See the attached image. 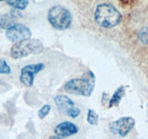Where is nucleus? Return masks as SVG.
Returning <instances> with one entry per match:
<instances>
[{
  "instance_id": "nucleus-1",
  "label": "nucleus",
  "mask_w": 148,
  "mask_h": 139,
  "mask_svg": "<svg viewBox=\"0 0 148 139\" xmlns=\"http://www.w3.org/2000/svg\"><path fill=\"white\" fill-rule=\"evenodd\" d=\"M95 86V75L92 70H88L82 78H72L64 85V89L69 94L90 97Z\"/></svg>"
},
{
  "instance_id": "nucleus-2",
  "label": "nucleus",
  "mask_w": 148,
  "mask_h": 139,
  "mask_svg": "<svg viewBox=\"0 0 148 139\" xmlns=\"http://www.w3.org/2000/svg\"><path fill=\"white\" fill-rule=\"evenodd\" d=\"M94 18L101 28L111 29L122 21V14L114 5L108 3L98 4L95 9Z\"/></svg>"
},
{
  "instance_id": "nucleus-3",
  "label": "nucleus",
  "mask_w": 148,
  "mask_h": 139,
  "mask_svg": "<svg viewBox=\"0 0 148 139\" xmlns=\"http://www.w3.org/2000/svg\"><path fill=\"white\" fill-rule=\"evenodd\" d=\"M44 46L39 39H27L14 43L10 49V54L14 59H21L30 55L43 53Z\"/></svg>"
},
{
  "instance_id": "nucleus-4",
  "label": "nucleus",
  "mask_w": 148,
  "mask_h": 139,
  "mask_svg": "<svg viewBox=\"0 0 148 139\" xmlns=\"http://www.w3.org/2000/svg\"><path fill=\"white\" fill-rule=\"evenodd\" d=\"M47 18L51 25L58 30H66L72 23L70 12L61 5H55L50 8L48 12Z\"/></svg>"
},
{
  "instance_id": "nucleus-5",
  "label": "nucleus",
  "mask_w": 148,
  "mask_h": 139,
  "mask_svg": "<svg viewBox=\"0 0 148 139\" xmlns=\"http://www.w3.org/2000/svg\"><path fill=\"white\" fill-rule=\"evenodd\" d=\"M136 122L133 117H121L113 121L108 125L109 130L113 134L119 135L122 138H125L134 129Z\"/></svg>"
},
{
  "instance_id": "nucleus-6",
  "label": "nucleus",
  "mask_w": 148,
  "mask_h": 139,
  "mask_svg": "<svg viewBox=\"0 0 148 139\" xmlns=\"http://www.w3.org/2000/svg\"><path fill=\"white\" fill-rule=\"evenodd\" d=\"M45 68V65L42 62L30 64L23 67L20 71V81L24 86L30 88L34 84L36 75Z\"/></svg>"
},
{
  "instance_id": "nucleus-7",
  "label": "nucleus",
  "mask_w": 148,
  "mask_h": 139,
  "mask_svg": "<svg viewBox=\"0 0 148 139\" xmlns=\"http://www.w3.org/2000/svg\"><path fill=\"white\" fill-rule=\"evenodd\" d=\"M7 39L12 43H14L25 39L32 37V31L28 27L20 23H15L12 27L6 30Z\"/></svg>"
},
{
  "instance_id": "nucleus-8",
  "label": "nucleus",
  "mask_w": 148,
  "mask_h": 139,
  "mask_svg": "<svg viewBox=\"0 0 148 139\" xmlns=\"http://www.w3.org/2000/svg\"><path fill=\"white\" fill-rule=\"evenodd\" d=\"M79 132L77 126L70 121H64L59 123L54 128V133L61 138H68L76 135Z\"/></svg>"
},
{
  "instance_id": "nucleus-9",
  "label": "nucleus",
  "mask_w": 148,
  "mask_h": 139,
  "mask_svg": "<svg viewBox=\"0 0 148 139\" xmlns=\"http://www.w3.org/2000/svg\"><path fill=\"white\" fill-rule=\"evenodd\" d=\"M53 101L58 109L62 112H64L65 114L69 109L75 107V102L68 96L64 94H59L53 98Z\"/></svg>"
},
{
  "instance_id": "nucleus-10",
  "label": "nucleus",
  "mask_w": 148,
  "mask_h": 139,
  "mask_svg": "<svg viewBox=\"0 0 148 139\" xmlns=\"http://www.w3.org/2000/svg\"><path fill=\"white\" fill-rule=\"evenodd\" d=\"M127 87L128 86L127 85H121L114 91L108 103V108L111 109L113 107H116L119 105L122 98L125 96Z\"/></svg>"
},
{
  "instance_id": "nucleus-11",
  "label": "nucleus",
  "mask_w": 148,
  "mask_h": 139,
  "mask_svg": "<svg viewBox=\"0 0 148 139\" xmlns=\"http://www.w3.org/2000/svg\"><path fill=\"white\" fill-rule=\"evenodd\" d=\"M11 14H0V28L7 30L15 24V20Z\"/></svg>"
},
{
  "instance_id": "nucleus-12",
  "label": "nucleus",
  "mask_w": 148,
  "mask_h": 139,
  "mask_svg": "<svg viewBox=\"0 0 148 139\" xmlns=\"http://www.w3.org/2000/svg\"><path fill=\"white\" fill-rule=\"evenodd\" d=\"M7 3L12 8L19 10H24L28 6V0H6Z\"/></svg>"
},
{
  "instance_id": "nucleus-13",
  "label": "nucleus",
  "mask_w": 148,
  "mask_h": 139,
  "mask_svg": "<svg viewBox=\"0 0 148 139\" xmlns=\"http://www.w3.org/2000/svg\"><path fill=\"white\" fill-rule=\"evenodd\" d=\"M98 120H99V115L98 113L94 109H89L87 112V122L90 125L95 126L98 124Z\"/></svg>"
},
{
  "instance_id": "nucleus-14",
  "label": "nucleus",
  "mask_w": 148,
  "mask_h": 139,
  "mask_svg": "<svg viewBox=\"0 0 148 139\" xmlns=\"http://www.w3.org/2000/svg\"><path fill=\"white\" fill-rule=\"evenodd\" d=\"M139 41L145 45H148V27L143 28L137 36Z\"/></svg>"
},
{
  "instance_id": "nucleus-15",
  "label": "nucleus",
  "mask_w": 148,
  "mask_h": 139,
  "mask_svg": "<svg viewBox=\"0 0 148 139\" xmlns=\"http://www.w3.org/2000/svg\"><path fill=\"white\" fill-rule=\"evenodd\" d=\"M51 109V107L50 104H44L38 111V116L40 120H43L50 113Z\"/></svg>"
},
{
  "instance_id": "nucleus-16",
  "label": "nucleus",
  "mask_w": 148,
  "mask_h": 139,
  "mask_svg": "<svg viewBox=\"0 0 148 139\" xmlns=\"http://www.w3.org/2000/svg\"><path fill=\"white\" fill-rule=\"evenodd\" d=\"M12 72L11 67L4 59H0V74L10 75Z\"/></svg>"
},
{
  "instance_id": "nucleus-17",
  "label": "nucleus",
  "mask_w": 148,
  "mask_h": 139,
  "mask_svg": "<svg viewBox=\"0 0 148 139\" xmlns=\"http://www.w3.org/2000/svg\"><path fill=\"white\" fill-rule=\"evenodd\" d=\"M81 113V110L76 107H72L66 111V114L72 119H75L79 117Z\"/></svg>"
},
{
  "instance_id": "nucleus-18",
  "label": "nucleus",
  "mask_w": 148,
  "mask_h": 139,
  "mask_svg": "<svg viewBox=\"0 0 148 139\" xmlns=\"http://www.w3.org/2000/svg\"><path fill=\"white\" fill-rule=\"evenodd\" d=\"M10 14H11L14 18H17V17H23V14H22V12H20V10H17V9L13 8L12 10L10 11Z\"/></svg>"
},
{
  "instance_id": "nucleus-19",
  "label": "nucleus",
  "mask_w": 148,
  "mask_h": 139,
  "mask_svg": "<svg viewBox=\"0 0 148 139\" xmlns=\"http://www.w3.org/2000/svg\"><path fill=\"white\" fill-rule=\"evenodd\" d=\"M109 98H108V94L107 93L103 92L102 94V98H101V104L102 105H105L107 102L108 103Z\"/></svg>"
},
{
  "instance_id": "nucleus-20",
  "label": "nucleus",
  "mask_w": 148,
  "mask_h": 139,
  "mask_svg": "<svg viewBox=\"0 0 148 139\" xmlns=\"http://www.w3.org/2000/svg\"><path fill=\"white\" fill-rule=\"evenodd\" d=\"M49 139H63V138H61L59 137V136H51L50 138H49Z\"/></svg>"
},
{
  "instance_id": "nucleus-21",
  "label": "nucleus",
  "mask_w": 148,
  "mask_h": 139,
  "mask_svg": "<svg viewBox=\"0 0 148 139\" xmlns=\"http://www.w3.org/2000/svg\"><path fill=\"white\" fill-rule=\"evenodd\" d=\"M6 1V0H0V2H1V1Z\"/></svg>"
},
{
  "instance_id": "nucleus-22",
  "label": "nucleus",
  "mask_w": 148,
  "mask_h": 139,
  "mask_svg": "<svg viewBox=\"0 0 148 139\" xmlns=\"http://www.w3.org/2000/svg\"><path fill=\"white\" fill-rule=\"evenodd\" d=\"M147 106H148V103H147Z\"/></svg>"
}]
</instances>
